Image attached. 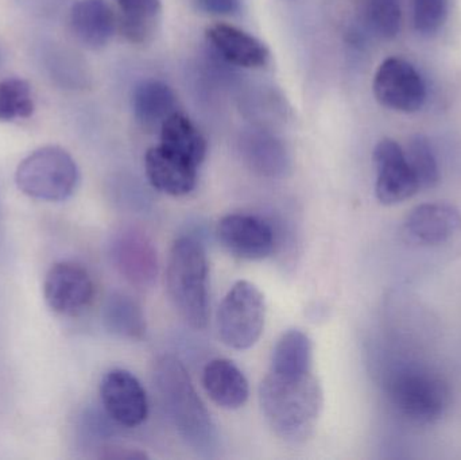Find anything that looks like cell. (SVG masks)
<instances>
[{"label":"cell","instance_id":"44dd1931","mask_svg":"<svg viewBox=\"0 0 461 460\" xmlns=\"http://www.w3.org/2000/svg\"><path fill=\"white\" fill-rule=\"evenodd\" d=\"M161 145L202 167L208 143L194 122L180 111L173 113L161 126Z\"/></svg>","mask_w":461,"mask_h":460},{"label":"cell","instance_id":"52a82bcc","mask_svg":"<svg viewBox=\"0 0 461 460\" xmlns=\"http://www.w3.org/2000/svg\"><path fill=\"white\" fill-rule=\"evenodd\" d=\"M374 96L379 104L397 113H413L427 102V86L419 70L400 57L384 59L373 81Z\"/></svg>","mask_w":461,"mask_h":460},{"label":"cell","instance_id":"6da1fadb","mask_svg":"<svg viewBox=\"0 0 461 460\" xmlns=\"http://www.w3.org/2000/svg\"><path fill=\"white\" fill-rule=\"evenodd\" d=\"M259 402L274 434L289 445L298 446L313 435L324 394L313 373L282 377L268 372L260 383Z\"/></svg>","mask_w":461,"mask_h":460},{"label":"cell","instance_id":"83f0119b","mask_svg":"<svg viewBox=\"0 0 461 460\" xmlns=\"http://www.w3.org/2000/svg\"><path fill=\"white\" fill-rule=\"evenodd\" d=\"M200 10L213 15H233L240 10V0H196Z\"/></svg>","mask_w":461,"mask_h":460},{"label":"cell","instance_id":"30bf717a","mask_svg":"<svg viewBox=\"0 0 461 460\" xmlns=\"http://www.w3.org/2000/svg\"><path fill=\"white\" fill-rule=\"evenodd\" d=\"M373 157L376 169L375 194L379 203L398 204L421 191L400 143L392 138H384L376 143Z\"/></svg>","mask_w":461,"mask_h":460},{"label":"cell","instance_id":"277c9868","mask_svg":"<svg viewBox=\"0 0 461 460\" xmlns=\"http://www.w3.org/2000/svg\"><path fill=\"white\" fill-rule=\"evenodd\" d=\"M80 181L75 158L61 146H43L19 162L15 184L22 194L40 202L69 199Z\"/></svg>","mask_w":461,"mask_h":460},{"label":"cell","instance_id":"d6986e66","mask_svg":"<svg viewBox=\"0 0 461 460\" xmlns=\"http://www.w3.org/2000/svg\"><path fill=\"white\" fill-rule=\"evenodd\" d=\"M131 104L135 119L143 129H161L164 122L177 111V96L164 81L149 78L135 86Z\"/></svg>","mask_w":461,"mask_h":460},{"label":"cell","instance_id":"4316f807","mask_svg":"<svg viewBox=\"0 0 461 460\" xmlns=\"http://www.w3.org/2000/svg\"><path fill=\"white\" fill-rule=\"evenodd\" d=\"M448 18V0H413V24L419 34L432 37Z\"/></svg>","mask_w":461,"mask_h":460},{"label":"cell","instance_id":"9a60e30c","mask_svg":"<svg viewBox=\"0 0 461 460\" xmlns=\"http://www.w3.org/2000/svg\"><path fill=\"white\" fill-rule=\"evenodd\" d=\"M205 37L227 62L236 67L259 69L270 59V51L262 41L232 24H211L205 29Z\"/></svg>","mask_w":461,"mask_h":460},{"label":"cell","instance_id":"7a4b0ae2","mask_svg":"<svg viewBox=\"0 0 461 460\" xmlns=\"http://www.w3.org/2000/svg\"><path fill=\"white\" fill-rule=\"evenodd\" d=\"M153 381L162 410L181 439L197 453H212L218 431L184 365L176 356H161L154 365Z\"/></svg>","mask_w":461,"mask_h":460},{"label":"cell","instance_id":"d4e9b609","mask_svg":"<svg viewBox=\"0 0 461 460\" xmlns=\"http://www.w3.org/2000/svg\"><path fill=\"white\" fill-rule=\"evenodd\" d=\"M405 153L419 180L420 188H435L440 180V170H438V159L433 153L432 146L429 145V140L424 135H414Z\"/></svg>","mask_w":461,"mask_h":460},{"label":"cell","instance_id":"ba28073f","mask_svg":"<svg viewBox=\"0 0 461 460\" xmlns=\"http://www.w3.org/2000/svg\"><path fill=\"white\" fill-rule=\"evenodd\" d=\"M403 240L422 248L461 245V213L447 203H427L411 211L402 224Z\"/></svg>","mask_w":461,"mask_h":460},{"label":"cell","instance_id":"7402d4cb","mask_svg":"<svg viewBox=\"0 0 461 460\" xmlns=\"http://www.w3.org/2000/svg\"><path fill=\"white\" fill-rule=\"evenodd\" d=\"M121 18L119 29L132 43H146L156 34L161 16V0H116Z\"/></svg>","mask_w":461,"mask_h":460},{"label":"cell","instance_id":"2e32d148","mask_svg":"<svg viewBox=\"0 0 461 460\" xmlns=\"http://www.w3.org/2000/svg\"><path fill=\"white\" fill-rule=\"evenodd\" d=\"M241 158L247 167L263 177H284L290 170V156L279 138L262 129H249L239 140Z\"/></svg>","mask_w":461,"mask_h":460},{"label":"cell","instance_id":"484cf974","mask_svg":"<svg viewBox=\"0 0 461 460\" xmlns=\"http://www.w3.org/2000/svg\"><path fill=\"white\" fill-rule=\"evenodd\" d=\"M367 18L379 37L393 40L400 34L402 23L400 0H368Z\"/></svg>","mask_w":461,"mask_h":460},{"label":"cell","instance_id":"ac0fdd59","mask_svg":"<svg viewBox=\"0 0 461 460\" xmlns=\"http://www.w3.org/2000/svg\"><path fill=\"white\" fill-rule=\"evenodd\" d=\"M203 385L211 400L224 410H239L249 400V381L229 359L211 361L203 372Z\"/></svg>","mask_w":461,"mask_h":460},{"label":"cell","instance_id":"4fadbf2b","mask_svg":"<svg viewBox=\"0 0 461 460\" xmlns=\"http://www.w3.org/2000/svg\"><path fill=\"white\" fill-rule=\"evenodd\" d=\"M113 264L132 285L149 288L158 275L157 250L148 237L137 230H123L113 240Z\"/></svg>","mask_w":461,"mask_h":460},{"label":"cell","instance_id":"5bb4252c","mask_svg":"<svg viewBox=\"0 0 461 460\" xmlns=\"http://www.w3.org/2000/svg\"><path fill=\"white\" fill-rule=\"evenodd\" d=\"M199 165L186 157L158 146L149 149L145 156V170L153 188L170 196L180 197L191 194L197 184Z\"/></svg>","mask_w":461,"mask_h":460},{"label":"cell","instance_id":"7c38bea8","mask_svg":"<svg viewBox=\"0 0 461 460\" xmlns=\"http://www.w3.org/2000/svg\"><path fill=\"white\" fill-rule=\"evenodd\" d=\"M219 242L232 256L246 261H262L276 248L273 227L258 216L233 213L219 221Z\"/></svg>","mask_w":461,"mask_h":460},{"label":"cell","instance_id":"8992f818","mask_svg":"<svg viewBox=\"0 0 461 460\" xmlns=\"http://www.w3.org/2000/svg\"><path fill=\"white\" fill-rule=\"evenodd\" d=\"M265 320L266 302L262 292L249 281H238L219 307V337L233 350H247L259 340Z\"/></svg>","mask_w":461,"mask_h":460},{"label":"cell","instance_id":"e0dca14e","mask_svg":"<svg viewBox=\"0 0 461 460\" xmlns=\"http://www.w3.org/2000/svg\"><path fill=\"white\" fill-rule=\"evenodd\" d=\"M69 24L75 37L89 49L108 45L118 26L105 0H77L70 8Z\"/></svg>","mask_w":461,"mask_h":460},{"label":"cell","instance_id":"3957f363","mask_svg":"<svg viewBox=\"0 0 461 460\" xmlns=\"http://www.w3.org/2000/svg\"><path fill=\"white\" fill-rule=\"evenodd\" d=\"M167 288L178 315L192 329H205L210 318L208 262L204 248L194 238H178L172 246L167 259Z\"/></svg>","mask_w":461,"mask_h":460},{"label":"cell","instance_id":"ffe728a7","mask_svg":"<svg viewBox=\"0 0 461 460\" xmlns=\"http://www.w3.org/2000/svg\"><path fill=\"white\" fill-rule=\"evenodd\" d=\"M312 340L300 329H290L276 342L268 372L282 377H300L312 373Z\"/></svg>","mask_w":461,"mask_h":460},{"label":"cell","instance_id":"8fae6325","mask_svg":"<svg viewBox=\"0 0 461 460\" xmlns=\"http://www.w3.org/2000/svg\"><path fill=\"white\" fill-rule=\"evenodd\" d=\"M100 397L108 418L119 426L135 428L148 419V394L138 378L127 370L105 373L100 383Z\"/></svg>","mask_w":461,"mask_h":460},{"label":"cell","instance_id":"cb8c5ba5","mask_svg":"<svg viewBox=\"0 0 461 460\" xmlns=\"http://www.w3.org/2000/svg\"><path fill=\"white\" fill-rule=\"evenodd\" d=\"M34 113L32 86L23 78L0 81V122L30 118Z\"/></svg>","mask_w":461,"mask_h":460},{"label":"cell","instance_id":"9c48e42d","mask_svg":"<svg viewBox=\"0 0 461 460\" xmlns=\"http://www.w3.org/2000/svg\"><path fill=\"white\" fill-rule=\"evenodd\" d=\"M46 305L54 313L75 318L91 307L95 299V284L83 265L61 261L48 270L43 281Z\"/></svg>","mask_w":461,"mask_h":460},{"label":"cell","instance_id":"5b68a950","mask_svg":"<svg viewBox=\"0 0 461 460\" xmlns=\"http://www.w3.org/2000/svg\"><path fill=\"white\" fill-rule=\"evenodd\" d=\"M387 394L403 418L419 424L440 420L451 404L448 383L440 375L417 366L394 370L387 381Z\"/></svg>","mask_w":461,"mask_h":460},{"label":"cell","instance_id":"603a6c76","mask_svg":"<svg viewBox=\"0 0 461 460\" xmlns=\"http://www.w3.org/2000/svg\"><path fill=\"white\" fill-rule=\"evenodd\" d=\"M104 323L113 334L127 339H142L146 334L142 308L127 294L115 293L107 300Z\"/></svg>","mask_w":461,"mask_h":460}]
</instances>
